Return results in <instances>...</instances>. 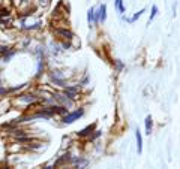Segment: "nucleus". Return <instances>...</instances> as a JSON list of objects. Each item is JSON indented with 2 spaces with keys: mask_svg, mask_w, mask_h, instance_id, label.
Listing matches in <instances>:
<instances>
[{
  "mask_svg": "<svg viewBox=\"0 0 180 169\" xmlns=\"http://www.w3.org/2000/svg\"><path fill=\"white\" fill-rule=\"evenodd\" d=\"M144 123H146V135L150 136V133H152V127H153V120H152L150 115H147Z\"/></svg>",
  "mask_w": 180,
  "mask_h": 169,
  "instance_id": "7",
  "label": "nucleus"
},
{
  "mask_svg": "<svg viewBox=\"0 0 180 169\" xmlns=\"http://www.w3.org/2000/svg\"><path fill=\"white\" fill-rule=\"evenodd\" d=\"M83 114H84L83 109H77V111L68 112V114L63 117V123H65V124H71V123H74V121H77L78 118H81Z\"/></svg>",
  "mask_w": 180,
  "mask_h": 169,
  "instance_id": "1",
  "label": "nucleus"
},
{
  "mask_svg": "<svg viewBox=\"0 0 180 169\" xmlns=\"http://www.w3.org/2000/svg\"><path fill=\"white\" fill-rule=\"evenodd\" d=\"M135 138H137V151H138V154H141V151H143V136H141L140 129L135 130Z\"/></svg>",
  "mask_w": 180,
  "mask_h": 169,
  "instance_id": "5",
  "label": "nucleus"
},
{
  "mask_svg": "<svg viewBox=\"0 0 180 169\" xmlns=\"http://www.w3.org/2000/svg\"><path fill=\"white\" fill-rule=\"evenodd\" d=\"M51 78H53V81L56 83V84L65 87V75H62V72H59V70H53Z\"/></svg>",
  "mask_w": 180,
  "mask_h": 169,
  "instance_id": "4",
  "label": "nucleus"
},
{
  "mask_svg": "<svg viewBox=\"0 0 180 169\" xmlns=\"http://www.w3.org/2000/svg\"><path fill=\"white\" fill-rule=\"evenodd\" d=\"M45 169H54V166H47Z\"/></svg>",
  "mask_w": 180,
  "mask_h": 169,
  "instance_id": "19",
  "label": "nucleus"
},
{
  "mask_svg": "<svg viewBox=\"0 0 180 169\" xmlns=\"http://www.w3.org/2000/svg\"><path fill=\"white\" fill-rule=\"evenodd\" d=\"M20 102H26V103H33L36 100V97L33 94H23V96H20Z\"/></svg>",
  "mask_w": 180,
  "mask_h": 169,
  "instance_id": "9",
  "label": "nucleus"
},
{
  "mask_svg": "<svg viewBox=\"0 0 180 169\" xmlns=\"http://www.w3.org/2000/svg\"><path fill=\"white\" fill-rule=\"evenodd\" d=\"M6 91H8V90H6L5 87H0V99H2L5 94H6Z\"/></svg>",
  "mask_w": 180,
  "mask_h": 169,
  "instance_id": "16",
  "label": "nucleus"
},
{
  "mask_svg": "<svg viewBox=\"0 0 180 169\" xmlns=\"http://www.w3.org/2000/svg\"><path fill=\"white\" fill-rule=\"evenodd\" d=\"M105 19H107V5H101L98 14L95 12V24H98V23H105Z\"/></svg>",
  "mask_w": 180,
  "mask_h": 169,
  "instance_id": "2",
  "label": "nucleus"
},
{
  "mask_svg": "<svg viewBox=\"0 0 180 169\" xmlns=\"http://www.w3.org/2000/svg\"><path fill=\"white\" fill-rule=\"evenodd\" d=\"M11 15V11L9 9H0V18H6V17H9Z\"/></svg>",
  "mask_w": 180,
  "mask_h": 169,
  "instance_id": "15",
  "label": "nucleus"
},
{
  "mask_svg": "<svg viewBox=\"0 0 180 169\" xmlns=\"http://www.w3.org/2000/svg\"><path fill=\"white\" fill-rule=\"evenodd\" d=\"M41 3H42V5H47V3H48V0H41Z\"/></svg>",
  "mask_w": 180,
  "mask_h": 169,
  "instance_id": "17",
  "label": "nucleus"
},
{
  "mask_svg": "<svg viewBox=\"0 0 180 169\" xmlns=\"http://www.w3.org/2000/svg\"><path fill=\"white\" fill-rule=\"evenodd\" d=\"M78 91H80V88H78V87H68V85H65V96H66V97H69L71 100L77 99Z\"/></svg>",
  "mask_w": 180,
  "mask_h": 169,
  "instance_id": "3",
  "label": "nucleus"
},
{
  "mask_svg": "<svg viewBox=\"0 0 180 169\" xmlns=\"http://www.w3.org/2000/svg\"><path fill=\"white\" fill-rule=\"evenodd\" d=\"M42 70H44V60H39V62H38V72H36V76H41V75H42V73H41Z\"/></svg>",
  "mask_w": 180,
  "mask_h": 169,
  "instance_id": "14",
  "label": "nucleus"
},
{
  "mask_svg": "<svg viewBox=\"0 0 180 169\" xmlns=\"http://www.w3.org/2000/svg\"><path fill=\"white\" fill-rule=\"evenodd\" d=\"M54 32L57 34H60V36H63V37H66V39H72L74 37V33L71 30H68V29H56Z\"/></svg>",
  "mask_w": 180,
  "mask_h": 169,
  "instance_id": "6",
  "label": "nucleus"
},
{
  "mask_svg": "<svg viewBox=\"0 0 180 169\" xmlns=\"http://www.w3.org/2000/svg\"><path fill=\"white\" fill-rule=\"evenodd\" d=\"M95 130V124H92V126H87L86 129H83V130H80L78 132V136H81V138H84V136H89L92 132Z\"/></svg>",
  "mask_w": 180,
  "mask_h": 169,
  "instance_id": "8",
  "label": "nucleus"
},
{
  "mask_svg": "<svg viewBox=\"0 0 180 169\" xmlns=\"http://www.w3.org/2000/svg\"><path fill=\"white\" fill-rule=\"evenodd\" d=\"M87 19H89L90 24H95V9L90 8L89 12H87Z\"/></svg>",
  "mask_w": 180,
  "mask_h": 169,
  "instance_id": "10",
  "label": "nucleus"
},
{
  "mask_svg": "<svg viewBox=\"0 0 180 169\" xmlns=\"http://www.w3.org/2000/svg\"><path fill=\"white\" fill-rule=\"evenodd\" d=\"M156 14H158V6H152V14H150V17H149V24L155 19V17H156Z\"/></svg>",
  "mask_w": 180,
  "mask_h": 169,
  "instance_id": "12",
  "label": "nucleus"
},
{
  "mask_svg": "<svg viewBox=\"0 0 180 169\" xmlns=\"http://www.w3.org/2000/svg\"><path fill=\"white\" fill-rule=\"evenodd\" d=\"M144 11H146V9H140V11H138V12H137V14H135V15H134V17L132 18H129V19H128V21H129V23H134V21H137V19H138V18L141 17V15H143L144 14Z\"/></svg>",
  "mask_w": 180,
  "mask_h": 169,
  "instance_id": "13",
  "label": "nucleus"
},
{
  "mask_svg": "<svg viewBox=\"0 0 180 169\" xmlns=\"http://www.w3.org/2000/svg\"><path fill=\"white\" fill-rule=\"evenodd\" d=\"M0 169H12V168H9V166H3V168H0Z\"/></svg>",
  "mask_w": 180,
  "mask_h": 169,
  "instance_id": "18",
  "label": "nucleus"
},
{
  "mask_svg": "<svg viewBox=\"0 0 180 169\" xmlns=\"http://www.w3.org/2000/svg\"><path fill=\"white\" fill-rule=\"evenodd\" d=\"M116 8H117L119 14H123V12H125V6H123V0H116Z\"/></svg>",
  "mask_w": 180,
  "mask_h": 169,
  "instance_id": "11",
  "label": "nucleus"
}]
</instances>
